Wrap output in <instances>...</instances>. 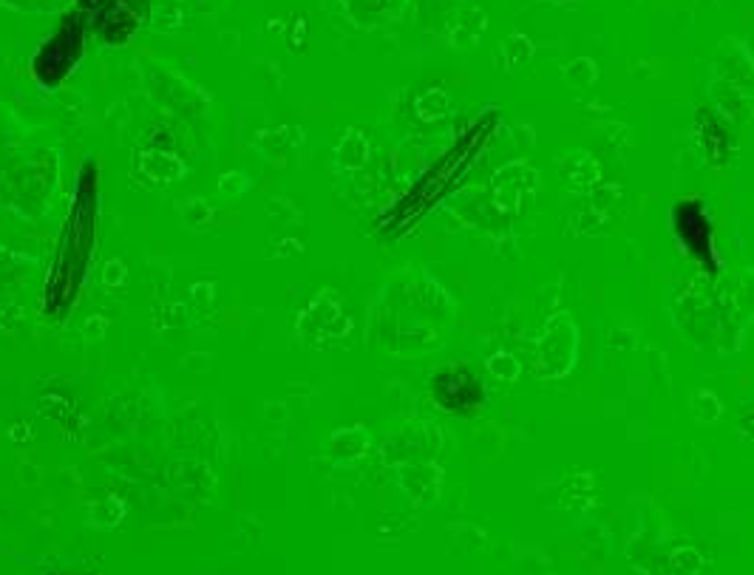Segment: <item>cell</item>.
I'll list each match as a JSON object with an SVG mask.
<instances>
[{
  "label": "cell",
  "mask_w": 754,
  "mask_h": 575,
  "mask_svg": "<svg viewBox=\"0 0 754 575\" xmlns=\"http://www.w3.org/2000/svg\"><path fill=\"white\" fill-rule=\"evenodd\" d=\"M672 233L678 238V244L684 247L689 258H695L703 270L718 267V255H715V236H712V216L709 207L698 199H678L672 204Z\"/></svg>",
  "instance_id": "obj_1"
},
{
  "label": "cell",
  "mask_w": 754,
  "mask_h": 575,
  "mask_svg": "<svg viewBox=\"0 0 754 575\" xmlns=\"http://www.w3.org/2000/svg\"><path fill=\"white\" fill-rule=\"evenodd\" d=\"M576 349H579V326L570 315L559 312L545 323L542 335L536 338V369L550 380L565 377L576 363Z\"/></svg>",
  "instance_id": "obj_2"
},
{
  "label": "cell",
  "mask_w": 754,
  "mask_h": 575,
  "mask_svg": "<svg viewBox=\"0 0 754 575\" xmlns=\"http://www.w3.org/2000/svg\"><path fill=\"white\" fill-rule=\"evenodd\" d=\"M434 400L451 414H468L471 408H480L485 400L477 374L465 366H448L440 374H434Z\"/></svg>",
  "instance_id": "obj_3"
},
{
  "label": "cell",
  "mask_w": 754,
  "mask_h": 575,
  "mask_svg": "<svg viewBox=\"0 0 754 575\" xmlns=\"http://www.w3.org/2000/svg\"><path fill=\"white\" fill-rule=\"evenodd\" d=\"M695 145L703 162L712 168H726L732 162V136L712 111H698L695 117Z\"/></svg>",
  "instance_id": "obj_4"
},
{
  "label": "cell",
  "mask_w": 754,
  "mask_h": 575,
  "mask_svg": "<svg viewBox=\"0 0 754 575\" xmlns=\"http://www.w3.org/2000/svg\"><path fill=\"white\" fill-rule=\"evenodd\" d=\"M692 417L698 420V423H715L720 420V414H723V408H720V400L715 391L709 389H698L692 394Z\"/></svg>",
  "instance_id": "obj_5"
},
{
  "label": "cell",
  "mask_w": 754,
  "mask_h": 575,
  "mask_svg": "<svg viewBox=\"0 0 754 575\" xmlns=\"http://www.w3.org/2000/svg\"><path fill=\"white\" fill-rule=\"evenodd\" d=\"M488 372L494 374L497 380H516L522 366L516 363V357L505 355V352H497V355L488 360Z\"/></svg>",
  "instance_id": "obj_6"
},
{
  "label": "cell",
  "mask_w": 754,
  "mask_h": 575,
  "mask_svg": "<svg viewBox=\"0 0 754 575\" xmlns=\"http://www.w3.org/2000/svg\"><path fill=\"white\" fill-rule=\"evenodd\" d=\"M737 428H740V437H743V440L754 442V406L740 417V425H737Z\"/></svg>",
  "instance_id": "obj_7"
}]
</instances>
